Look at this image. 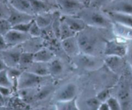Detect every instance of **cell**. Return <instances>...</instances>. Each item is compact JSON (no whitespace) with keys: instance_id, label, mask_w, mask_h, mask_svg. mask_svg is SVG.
<instances>
[{"instance_id":"cell-5","label":"cell","mask_w":132,"mask_h":110,"mask_svg":"<svg viewBox=\"0 0 132 110\" xmlns=\"http://www.w3.org/2000/svg\"><path fill=\"white\" fill-rule=\"evenodd\" d=\"M45 78L30 72L28 70H23L18 79L16 88L21 89H30L38 86L43 82Z\"/></svg>"},{"instance_id":"cell-14","label":"cell","mask_w":132,"mask_h":110,"mask_svg":"<svg viewBox=\"0 0 132 110\" xmlns=\"http://www.w3.org/2000/svg\"><path fill=\"white\" fill-rule=\"evenodd\" d=\"M112 31L116 37L125 40H132V28L119 23H113Z\"/></svg>"},{"instance_id":"cell-17","label":"cell","mask_w":132,"mask_h":110,"mask_svg":"<svg viewBox=\"0 0 132 110\" xmlns=\"http://www.w3.org/2000/svg\"><path fill=\"white\" fill-rule=\"evenodd\" d=\"M55 57V54L50 49L42 47L34 53V61L48 63Z\"/></svg>"},{"instance_id":"cell-24","label":"cell","mask_w":132,"mask_h":110,"mask_svg":"<svg viewBox=\"0 0 132 110\" xmlns=\"http://www.w3.org/2000/svg\"><path fill=\"white\" fill-rule=\"evenodd\" d=\"M32 62H34V52L23 51L21 54L18 68L24 69V70Z\"/></svg>"},{"instance_id":"cell-8","label":"cell","mask_w":132,"mask_h":110,"mask_svg":"<svg viewBox=\"0 0 132 110\" xmlns=\"http://www.w3.org/2000/svg\"><path fill=\"white\" fill-rule=\"evenodd\" d=\"M102 10L104 12H117L132 15V0H113Z\"/></svg>"},{"instance_id":"cell-30","label":"cell","mask_w":132,"mask_h":110,"mask_svg":"<svg viewBox=\"0 0 132 110\" xmlns=\"http://www.w3.org/2000/svg\"><path fill=\"white\" fill-rule=\"evenodd\" d=\"M52 92L51 86H45L41 88L40 90L37 91V93H35L34 99L36 100H43L46 98Z\"/></svg>"},{"instance_id":"cell-37","label":"cell","mask_w":132,"mask_h":110,"mask_svg":"<svg viewBox=\"0 0 132 110\" xmlns=\"http://www.w3.org/2000/svg\"><path fill=\"white\" fill-rule=\"evenodd\" d=\"M12 89L13 88H9V87L0 86V93L4 97H8L11 95L12 93Z\"/></svg>"},{"instance_id":"cell-29","label":"cell","mask_w":132,"mask_h":110,"mask_svg":"<svg viewBox=\"0 0 132 110\" xmlns=\"http://www.w3.org/2000/svg\"><path fill=\"white\" fill-rule=\"evenodd\" d=\"M28 34L33 38H40L43 34V29H41L34 20L28 31Z\"/></svg>"},{"instance_id":"cell-11","label":"cell","mask_w":132,"mask_h":110,"mask_svg":"<svg viewBox=\"0 0 132 110\" xmlns=\"http://www.w3.org/2000/svg\"><path fill=\"white\" fill-rule=\"evenodd\" d=\"M9 6H10V14L8 20L12 26L21 23H28L34 19V15L19 11L14 8L12 7L10 5Z\"/></svg>"},{"instance_id":"cell-6","label":"cell","mask_w":132,"mask_h":110,"mask_svg":"<svg viewBox=\"0 0 132 110\" xmlns=\"http://www.w3.org/2000/svg\"><path fill=\"white\" fill-rule=\"evenodd\" d=\"M23 51L21 45L9 47L0 51V58L3 60L8 68H18L19 59Z\"/></svg>"},{"instance_id":"cell-2","label":"cell","mask_w":132,"mask_h":110,"mask_svg":"<svg viewBox=\"0 0 132 110\" xmlns=\"http://www.w3.org/2000/svg\"><path fill=\"white\" fill-rule=\"evenodd\" d=\"M87 26L103 29H112L113 21L101 9L90 6H85L77 14Z\"/></svg>"},{"instance_id":"cell-3","label":"cell","mask_w":132,"mask_h":110,"mask_svg":"<svg viewBox=\"0 0 132 110\" xmlns=\"http://www.w3.org/2000/svg\"><path fill=\"white\" fill-rule=\"evenodd\" d=\"M78 67L86 70H96L104 65V56H97L80 52L72 58Z\"/></svg>"},{"instance_id":"cell-44","label":"cell","mask_w":132,"mask_h":110,"mask_svg":"<svg viewBox=\"0 0 132 110\" xmlns=\"http://www.w3.org/2000/svg\"><path fill=\"white\" fill-rule=\"evenodd\" d=\"M41 1H45V2L48 3L50 4V5H54V6H55L57 7V5L56 0H41Z\"/></svg>"},{"instance_id":"cell-40","label":"cell","mask_w":132,"mask_h":110,"mask_svg":"<svg viewBox=\"0 0 132 110\" xmlns=\"http://www.w3.org/2000/svg\"><path fill=\"white\" fill-rule=\"evenodd\" d=\"M129 57V62H130V67H131V72H132V45L130 46H129V49H128V54Z\"/></svg>"},{"instance_id":"cell-23","label":"cell","mask_w":132,"mask_h":110,"mask_svg":"<svg viewBox=\"0 0 132 110\" xmlns=\"http://www.w3.org/2000/svg\"><path fill=\"white\" fill-rule=\"evenodd\" d=\"M56 110H80L77 102V98L67 101H56Z\"/></svg>"},{"instance_id":"cell-13","label":"cell","mask_w":132,"mask_h":110,"mask_svg":"<svg viewBox=\"0 0 132 110\" xmlns=\"http://www.w3.org/2000/svg\"><path fill=\"white\" fill-rule=\"evenodd\" d=\"M61 17L70 28L76 34L83 30L87 26L86 23L77 15H61Z\"/></svg>"},{"instance_id":"cell-42","label":"cell","mask_w":132,"mask_h":110,"mask_svg":"<svg viewBox=\"0 0 132 110\" xmlns=\"http://www.w3.org/2000/svg\"><path fill=\"white\" fill-rule=\"evenodd\" d=\"M8 67L6 66V65L5 64V63L4 62L3 60L0 58V71H2V70H5V69H7Z\"/></svg>"},{"instance_id":"cell-36","label":"cell","mask_w":132,"mask_h":110,"mask_svg":"<svg viewBox=\"0 0 132 110\" xmlns=\"http://www.w3.org/2000/svg\"><path fill=\"white\" fill-rule=\"evenodd\" d=\"M110 93L109 90L105 89L101 91L100 92L97 93L96 95L97 98L101 102H105L108 101V98L110 97Z\"/></svg>"},{"instance_id":"cell-38","label":"cell","mask_w":132,"mask_h":110,"mask_svg":"<svg viewBox=\"0 0 132 110\" xmlns=\"http://www.w3.org/2000/svg\"><path fill=\"white\" fill-rule=\"evenodd\" d=\"M9 46L6 43L3 36L0 35V51H3V50L9 48Z\"/></svg>"},{"instance_id":"cell-7","label":"cell","mask_w":132,"mask_h":110,"mask_svg":"<svg viewBox=\"0 0 132 110\" xmlns=\"http://www.w3.org/2000/svg\"><path fill=\"white\" fill-rule=\"evenodd\" d=\"M58 10L61 15H77V14L86 6L79 0H56Z\"/></svg>"},{"instance_id":"cell-15","label":"cell","mask_w":132,"mask_h":110,"mask_svg":"<svg viewBox=\"0 0 132 110\" xmlns=\"http://www.w3.org/2000/svg\"><path fill=\"white\" fill-rule=\"evenodd\" d=\"M34 15L43 13L54 12L58 10L57 7L41 0H29Z\"/></svg>"},{"instance_id":"cell-19","label":"cell","mask_w":132,"mask_h":110,"mask_svg":"<svg viewBox=\"0 0 132 110\" xmlns=\"http://www.w3.org/2000/svg\"><path fill=\"white\" fill-rule=\"evenodd\" d=\"M54 12L37 14L34 17V20L41 29H46L51 26L54 17Z\"/></svg>"},{"instance_id":"cell-27","label":"cell","mask_w":132,"mask_h":110,"mask_svg":"<svg viewBox=\"0 0 132 110\" xmlns=\"http://www.w3.org/2000/svg\"><path fill=\"white\" fill-rule=\"evenodd\" d=\"M0 86L12 88H14V85L9 78L7 69L0 71Z\"/></svg>"},{"instance_id":"cell-22","label":"cell","mask_w":132,"mask_h":110,"mask_svg":"<svg viewBox=\"0 0 132 110\" xmlns=\"http://www.w3.org/2000/svg\"><path fill=\"white\" fill-rule=\"evenodd\" d=\"M123 58L113 56H104V65L112 72H116L119 70L123 64Z\"/></svg>"},{"instance_id":"cell-35","label":"cell","mask_w":132,"mask_h":110,"mask_svg":"<svg viewBox=\"0 0 132 110\" xmlns=\"http://www.w3.org/2000/svg\"><path fill=\"white\" fill-rule=\"evenodd\" d=\"M101 103L102 102H101L96 97L90 98L86 101V104L90 110H98V108Z\"/></svg>"},{"instance_id":"cell-18","label":"cell","mask_w":132,"mask_h":110,"mask_svg":"<svg viewBox=\"0 0 132 110\" xmlns=\"http://www.w3.org/2000/svg\"><path fill=\"white\" fill-rule=\"evenodd\" d=\"M7 2L16 10L35 16L29 0H7Z\"/></svg>"},{"instance_id":"cell-16","label":"cell","mask_w":132,"mask_h":110,"mask_svg":"<svg viewBox=\"0 0 132 110\" xmlns=\"http://www.w3.org/2000/svg\"><path fill=\"white\" fill-rule=\"evenodd\" d=\"M25 70H28V71L30 72L34 73L35 74L40 75V76H50L48 63L34 61Z\"/></svg>"},{"instance_id":"cell-10","label":"cell","mask_w":132,"mask_h":110,"mask_svg":"<svg viewBox=\"0 0 132 110\" xmlns=\"http://www.w3.org/2000/svg\"><path fill=\"white\" fill-rule=\"evenodd\" d=\"M77 86L73 83H70L62 87L55 95L56 101H67L77 98Z\"/></svg>"},{"instance_id":"cell-12","label":"cell","mask_w":132,"mask_h":110,"mask_svg":"<svg viewBox=\"0 0 132 110\" xmlns=\"http://www.w3.org/2000/svg\"><path fill=\"white\" fill-rule=\"evenodd\" d=\"M60 42L62 49L64 51V52L70 57H74L75 56L81 52L76 35L62 40Z\"/></svg>"},{"instance_id":"cell-1","label":"cell","mask_w":132,"mask_h":110,"mask_svg":"<svg viewBox=\"0 0 132 110\" xmlns=\"http://www.w3.org/2000/svg\"><path fill=\"white\" fill-rule=\"evenodd\" d=\"M111 29L87 26L76 34L80 52L97 56H104L106 38L104 34Z\"/></svg>"},{"instance_id":"cell-41","label":"cell","mask_w":132,"mask_h":110,"mask_svg":"<svg viewBox=\"0 0 132 110\" xmlns=\"http://www.w3.org/2000/svg\"><path fill=\"white\" fill-rule=\"evenodd\" d=\"M36 110H56V109H55V104H54V105H52V106L41 107V108L38 109H36Z\"/></svg>"},{"instance_id":"cell-32","label":"cell","mask_w":132,"mask_h":110,"mask_svg":"<svg viewBox=\"0 0 132 110\" xmlns=\"http://www.w3.org/2000/svg\"><path fill=\"white\" fill-rule=\"evenodd\" d=\"M113 0H90L88 6L96 8L99 9H103L111 3Z\"/></svg>"},{"instance_id":"cell-39","label":"cell","mask_w":132,"mask_h":110,"mask_svg":"<svg viewBox=\"0 0 132 110\" xmlns=\"http://www.w3.org/2000/svg\"><path fill=\"white\" fill-rule=\"evenodd\" d=\"M98 110H110L109 106L106 102H102L101 105L99 106Z\"/></svg>"},{"instance_id":"cell-4","label":"cell","mask_w":132,"mask_h":110,"mask_svg":"<svg viewBox=\"0 0 132 110\" xmlns=\"http://www.w3.org/2000/svg\"><path fill=\"white\" fill-rule=\"evenodd\" d=\"M127 41L116 37L110 38L106 42L104 50V56H113L125 58L128 54L129 46Z\"/></svg>"},{"instance_id":"cell-31","label":"cell","mask_w":132,"mask_h":110,"mask_svg":"<svg viewBox=\"0 0 132 110\" xmlns=\"http://www.w3.org/2000/svg\"><path fill=\"white\" fill-rule=\"evenodd\" d=\"M12 28L8 19H0V35L4 36Z\"/></svg>"},{"instance_id":"cell-20","label":"cell","mask_w":132,"mask_h":110,"mask_svg":"<svg viewBox=\"0 0 132 110\" xmlns=\"http://www.w3.org/2000/svg\"><path fill=\"white\" fill-rule=\"evenodd\" d=\"M113 23H119L132 28V15L117 12H106Z\"/></svg>"},{"instance_id":"cell-21","label":"cell","mask_w":132,"mask_h":110,"mask_svg":"<svg viewBox=\"0 0 132 110\" xmlns=\"http://www.w3.org/2000/svg\"><path fill=\"white\" fill-rule=\"evenodd\" d=\"M48 64L50 75L59 76L63 74L64 69V63L59 58L55 56L50 62L48 63Z\"/></svg>"},{"instance_id":"cell-46","label":"cell","mask_w":132,"mask_h":110,"mask_svg":"<svg viewBox=\"0 0 132 110\" xmlns=\"http://www.w3.org/2000/svg\"><path fill=\"white\" fill-rule=\"evenodd\" d=\"M0 1H3V2H6V1H7V0H0Z\"/></svg>"},{"instance_id":"cell-28","label":"cell","mask_w":132,"mask_h":110,"mask_svg":"<svg viewBox=\"0 0 132 110\" xmlns=\"http://www.w3.org/2000/svg\"><path fill=\"white\" fill-rule=\"evenodd\" d=\"M10 14V6L7 1H0V19H8Z\"/></svg>"},{"instance_id":"cell-25","label":"cell","mask_w":132,"mask_h":110,"mask_svg":"<svg viewBox=\"0 0 132 110\" xmlns=\"http://www.w3.org/2000/svg\"><path fill=\"white\" fill-rule=\"evenodd\" d=\"M118 100L121 103L122 110H127L130 103V91L127 88H121L118 95Z\"/></svg>"},{"instance_id":"cell-9","label":"cell","mask_w":132,"mask_h":110,"mask_svg":"<svg viewBox=\"0 0 132 110\" xmlns=\"http://www.w3.org/2000/svg\"><path fill=\"white\" fill-rule=\"evenodd\" d=\"M3 37L9 47L20 46L32 38L28 33L19 31L12 28Z\"/></svg>"},{"instance_id":"cell-34","label":"cell","mask_w":132,"mask_h":110,"mask_svg":"<svg viewBox=\"0 0 132 110\" xmlns=\"http://www.w3.org/2000/svg\"><path fill=\"white\" fill-rule=\"evenodd\" d=\"M34 20H32V21H30L28 23H21V24H17V25L14 26H12V29H15V30L23 32V33H28L29 31V29L30 28L31 25L33 23Z\"/></svg>"},{"instance_id":"cell-43","label":"cell","mask_w":132,"mask_h":110,"mask_svg":"<svg viewBox=\"0 0 132 110\" xmlns=\"http://www.w3.org/2000/svg\"><path fill=\"white\" fill-rule=\"evenodd\" d=\"M5 106V97H4L0 93V107H3Z\"/></svg>"},{"instance_id":"cell-45","label":"cell","mask_w":132,"mask_h":110,"mask_svg":"<svg viewBox=\"0 0 132 110\" xmlns=\"http://www.w3.org/2000/svg\"><path fill=\"white\" fill-rule=\"evenodd\" d=\"M79 1H81V2H82L84 4H85L86 6H88L89 4V3H90V0H79Z\"/></svg>"},{"instance_id":"cell-33","label":"cell","mask_w":132,"mask_h":110,"mask_svg":"<svg viewBox=\"0 0 132 110\" xmlns=\"http://www.w3.org/2000/svg\"><path fill=\"white\" fill-rule=\"evenodd\" d=\"M110 110H122V106L118 98L116 97H110L106 101Z\"/></svg>"},{"instance_id":"cell-26","label":"cell","mask_w":132,"mask_h":110,"mask_svg":"<svg viewBox=\"0 0 132 110\" xmlns=\"http://www.w3.org/2000/svg\"><path fill=\"white\" fill-rule=\"evenodd\" d=\"M76 33H74L70 27L67 25V23L62 19L61 17V24L60 29V35H59V40L66 39L70 37L76 36Z\"/></svg>"}]
</instances>
